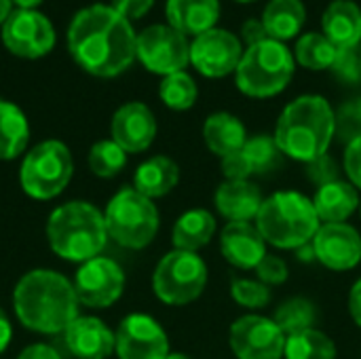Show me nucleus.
Masks as SVG:
<instances>
[{"label": "nucleus", "mask_w": 361, "mask_h": 359, "mask_svg": "<svg viewBox=\"0 0 361 359\" xmlns=\"http://www.w3.org/2000/svg\"><path fill=\"white\" fill-rule=\"evenodd\" d=\"M137 34L110 4L80 8L68 28V51L91 76L114 78L135 61Z\"/></svg>", "instance_id": "f257e3e1"}, {"label": "nucleus", "mask_w": 361, "mask_h": 359, "mask_svg": "<svg viewBox=\"0 0 361 359\" xmlns=\"http://www.w3.org/2000/svg\"><path fill=\"white\" fill-rule=\"evenodd\" d=\"M13 307L19 324L36 334H59L78 317L74 284L51 269L27 271L13 290Z\"/></svg>", "instance_id": "f03ea898"}, {"label": "nucleus", "mask_w": 361, "mask_h": 359, "mask_svg": "<svg viewBox=\"0 0 361 359\" xmlns=\"http://www.w3.org/2000/svg\"><path fill=\"white\" fill-rule=\"evenodd\" d=\"M273 138L283 157L311 163L328 154L336 138V112L322 95H300L283 108Z\"/></svg>", "instance_id": "7ed1b4c3"}, {"label": "nucleus", "mask_w": 361, "mask_h": 359, "mask_svg": "<svg viewBox=\"0 0 361 359\" xmlns=\"http://www.w3.org/2000/svg\"><path fill=\"white\" fill-rule=\"evenodd\" d=\"M47 241L55 256L68 262H87L106 248L104 214L89 201H68L51 212Z\"/></svg>", "instance_id": "20e7f679"}, {"label": "nucleus", "mask_w": 361, "mask_h": 359, "mask_svg": "<svg viewBox=\"0 0 361 359\" xmlns=\"http://www.w3.org/2000/svg\"><path fill=\"white\" fill-rule=\"evenodd\" d=\"M254 222L267 245L277 250H298L311 243L322 226L313 199L296 190H281L267 197Z\"/></svg>", "instance_id": "39448f33"}, {"label": "nucleus", "mask_w": 361, "mask_h": 359, "mask_svg": "<svg viewBox=\"0 0 361 359\" xmlns=\"http://www.w3.org/2000/svg\"><path fill=\"white\" fill-rule=\"evenodd\" d=\"M296 59L288 44L267 38L250 44L235 70L237 89L256 99H267L281 93L294 76Z\"/></svg>", "instance_id": "423d86ee"}, {"label": "nucleus", "mask_w": 361, "mask_h": 359, "mask_svg": "<svg viewBox=\"0 0 361 359\" xmlns=\"http://www.w3.org/2000/svg\"><path fill=\"white\" fill-rule=\"evenodd\" d=\"M104 220L108 237L127 250H144L150 245L161 226L157 205L135 188L118 190L108 201Z\"/></svg>", "instance_id": "0eeeda50"}, {"label": "nucleus", "mask_w": 361, "mask_h": 359, "mask_svg": "<svg viewBox=\"0 0 361 359\" xmlns=\"http://www.w3.org/2000/svg\"><path fill=\"white\" fill-rule=\"evenodd\" d=\"M74 174L70 148L59 140H44L25 152L19 167V182L27 197L49 201L63 193Z\"/></svg>", "instance_id": "6e6552de"}, {"label": "nucleus", "mask_w": 361, "mask_h": 359, "mask_svg": "<svg viewBox=\"0 0 361 359\" xmlns=\"http://www.w3.org/2000/svg\"><path fill=\"white\" fill-rule=\"evenodd\" d=\"M207 286V264L195 252L171 250L165 254L154 273L152 290L154 296L171 307H184L195 303Z\"/></svg>", "instance_id": "1a4fd4ad"}, {"label": "nucleus", "mask_w": 361, "mask_h": 359, "mask_svg": "<svg viewBox=\"0 0 361 359\" xmlns=\"http://www.w3.org/2000/svg\"><path fill=\"white\" fill-rule=\"evenodd\" d=\"M135 59L146 70L169 76L190 63V42L169 23H154L137 34Z\"/></svg>", "instance_id": "9d476101"}, {"label": "nucleus", "mask_w": 361, "mask_h": 359, "mask_svg": "<svg viewBox=\"0 0 361 359\" xmlns=\"http://www.w3.org/2000/svg\"><path fill=\"white\" fill-rule=\"evenodd\" d=\"M0 36L4 47L23 59H38L53 51L57 34L47 15L40 11L15 8L2 23Z\"/></svg>", "instance_id": "9b49d317"}, {"label": "nucleus", "mask_w": 361, "mask_h": 359, "mask_svg": "<svg viewBox=\"0 0 361 359\" xmlns=\"http://www.w3.org/2000/svg\"><path fill=\"white\" fill-rule=\"evenodd\" d=\"M231 349L237 359H281L286 351V334L264 315H243L231 326Z\"/></svg>", "instance_id": "f8f14e48"}, {"label": "nucleus", "mask_w": 361, "mask_h": 359, "mask_svg": "<svg viewBox=\"0 0 361 359\" xmlns=\"http://www.w3.org/2000/svg\"><path fill=\"white\" fill-rule=\"evenodd\" d=\"M125 290V273L112 258H91L80 264L74 277V292L80 305L89 309L112 307Z\"/></svg>", "instance_id": "ddd939ff"}, {"label": "nucleus", "mask_w": 361, "mask_h": 359, "mask_svg": "<svg viewBox=\"0 0 361 359\" xmlns=\"http://www.w3.org/2000/svg\"><path fill=\"white\" fill-rule=\"evenodd\" d=\"M243 57V44L239 36L228 30L214 28L190 42V63L207 78H222L233 74Z\"/></svg>", "instance_id": "4468645a"}, {"label": "nucleus", "mask_w": 361, "mask_h": 359, "mask_svg": "<svg viewBox=\"0 0 361 359\" xmlns=\"http://www.w3.org/2000/svg\"><path fill=\"white\" fill-rule=\"evenodd\" d=\"M114 336L118 359H167L171 353L163 326L144 313L127 315L118 324Z\"/></svg>", "instance_id": "2eb2a0df"}, {"label": "nucleus", "mask_w": 361, "mask_h": 359, "mask_svg": "<svg viewBox=\"0 0 361 359\" xmlns=\"http://www.w3.org/2000/svg\"><path fill=\"white\" fill-rule=\"evenodd\" d=\"M311 245L315 260L330 271H351L361 262V235L347 222L322 224Z\"/></svg>", "instance_id": "dca6fc26"}, {"label": "nucleus", "mask_w": 361, "mask_h": 359, "mask_svg": "<svg viewBox=\"0 0 361 359\" xmlns=\"http://www.w3.org/2000/svg\"><path fill=\"white\" fill-rule=\"evenodd\" d=\"M157 138V118L142 102L123 104L110 121V140H114L127 154L144 152Z\"/></svg>", "instance_id": "f3484780"}, {"label": "nucleus", "mask_w": 361, "mask_h": 359, "mask_svg": "<svg viewBox=\"0 0 361 359\" xmlns=\"http://www.w3.org/2000/svg\"><path fill=\"white\" fill-rule=\"evenodd\" d=\"M220 252L228 264L241 271H254L267 252V241L252 222H228L220 233Z\"/></svg>", "instance_id": "a211bd4d"}, {"label": "nucleus", "mask_w": 361, "mask_h": 359, "mask_svg": "<svg viewBox=\"0 0 361 359\" xmlns=\"http://www.w3.org/2000/svg\"><path fill=\"white\" fill-rule=\"evenodd\" d=\"M63 336L68 351L78 359H108L116 349L114 332L91 315H78Z\"/></svg>", "instance_id": "6ab92c4d"}, {"label": "nucleus", "mask_w": 361, "mask_h": 359, "mask_svg": "<svg viewBox=\"0 0 361 359\" xmlns=\"http://www.w3.org/2000/svg\"><path fill=\"white\" fill-rule=\"evenodd\" d=\"M264 197L252 180H224L214 197L216 209L228 222L256 220Z\"/></svg>", "instance_id": "aec40b11"}, {"label": "nucleus", "mask_w": 361, "mask_h": 359, "mask_svg": "<svg viewBox=\"0 0 361 359\" xmlns=\"http://www.w3.org/2000/svg\"><path fill=\"white\" fill-rule=\"evenodd\" d=\"M167 23L186 38H197L216 28L220 19V0H167Z\"/></svg>", "instance_id": "412c9836"}, {"label": "nucleus", "mask_w": 361, "mask_h": 359, "mask_svg": "<svg viewBox=\"0 0 361 359\" xmlns=\"http://www.w3.org/2000/svg\"><path fill=\"white\" fill-rule=\"evenodd\" d=\"M322 34L336 47L361 44V8L353 0H332L322 15Z\"/></svg>", "instance_id": "4be33fe9"}, {"label": "nucleus", "mask_w": 361, "mask_h": 359, "mask_svg": "<svg viewBox=\"0 0 361 359\" xmlns=\"http://www.w3.org/2000/svg\"><path fill=\"white\" fill-rule=\"evenodd\" d=\"M360 190L345 180H336L317 188L313 197V205L322 224L347 222L360 209Z\"/></svg>", "instance_id": "5701e85b"}, {"label": "nucleus", "mask_w": 361, "mask_h": 359, "mask_svg": "<svg viewBox=\"0 0 361 359\" xmlns=\"http://www.w3.org/2000/svg\"><path fill=\"white\" fill-rule=\"evenodd\" d=\"M180 182V167L173 159L165 154H157L146 159L133 176V188L148 197V199H161L169 195Z\"/></svg>", "instance_id": "b1692460"}, {"label": "nucleus", "mask_w": 361, "mask_h": 359, "mask_svg": "<svg viewBox=\"0 0 361 359\" xmlns=\"http://www.w3.org/2000/svg\"><path fill=\"white\" fill-rule=\"evenodd\" d=\"M205 146L220 159L243 150L247 142V129L241 118L231 112H214L203 123Z\"/></svg>", "instance_id": "393cba45"}, {"label": "nucleus", "mask_w": 361, "mask_h": 359, "mask_svg": "<svg viewBox=\"0 0 361 359\" xmlns=\"http://www.w3.org/2000/svg\"><path fill=\"white\" fill-rule=\"evenodd\" d=\"M214 235H216V218L209 214V209H203V207L188 209L173 224V231H171L173 250L199 254V250L209 245Z\"/></svg>", "instance_id": "a878e982"}, {"label": "nucleus", "mask_w": 361, "mask_h": 359, "mask_svg": "<svg viewBox=\"0 0 361 359\" xmlns=\"http://www.w3.org/2000/svg\"><path fill=\"white\" fill-rule=\"evenodd\" d=\"M30 123L23 110L0 97V161H13L27 150Z\"/></svg>", "instance_id": "bb28decb"}, {"label": "nucleus", "mask_w": 361, "mask_h": 359, "mask_svg": "<svg viewBox=\"0 0 361 359\" xmlns=\"http://www.w3.org/2000/svg\"><path fill=\"white\" fill-rule=\"evenodd\" d=\"M307 21V8L302 0H271L262 13V25L273 40L294 38Z\"/></svg>", "instance_id": "cd10ccee"}, {"label": "nucleus", "mask_w": 361, "mask_h": 359, "mask_svg": "<svg viewBox=\"0 0 361 359\" xmlns=\"http://www.w3.org/2000/svg\"><path fill=\"white\" fill-rule=\"evenodd\" d=\"M317 320H319V313H317L315 303H311L309 298H302V296L288 298L286 303H281L275 309V315H273V322L281 328L286 339L315 328Z\"/></svg>", "instance_id": "c85d7f7f"}, {"label": "nucleus", "mask_w": 361, "mask_h": 359, "mask_svg": "<svg viewBox=\"0 0 361 359\" xmlns=\"http://www.w3.org/2000/svg\"><path fill=\"white\" fill-rule=\"evenodd\" d=\"M286 359H336V345L334 341L317 330H305L286 339Z\"/></svg>", "instance_id": "c756f323"}, {"label": "nucleus", "mask_w": 361, "mask_h": 359, "mask_svg": "<svg viewBox=\"0 0 361 359\" xmlns=\"http://www.w3.org/2000/svg\"><path fill=\"white\" fill-rule=\"evenodd\" d=\"M338 49L319 32H309L298 38L294 59L309 70H328L336 59Z\"/></svg>", "instance_id": "7c9ffc66"}, {"label": "nucleus", "mask_w": 361, "mask_h": 359, "mask_svg": "<svg viewBox=\"0 0 361 359\" xmlns=\"http://www.w3.org/2000/svg\"><path fill=\"white\" fill-rule=\"evenodd\" d=\"M197 83L188 72H173L169 76H163L161 85H159V97L161 102L171 108V110H188L197 104Z\"/></svg>", "instance_id": "2f4dec72"}, {"label": "nucleus", "mask_w": 361, "mask_h": 359, "mask_svg": "<svg viewBox=\"0 0 361 359\" xmlns=\"http://www.w3.org/2000/svg\"><path fill=\"white\" fill-rule=\"evenodd\" d=\"M243 154L247 157L252 171L258 176L275 171L277 167H281V161H283V154H281L275 138L267 135V133L247 138V142L243 146Z\"/></svg>", "instance_id": "473e14b6"}, {"label": "nucleus", "mask_w": 361, "mask_h": 359, "mask_svg": "<svg viewBox=\"0 0 361 359\" xmlns=\"http://www.w3.org/2000/svg\"><path fill=\"white\" fill-rule=\"evenodd\" d=\"M89 169L97 178H114L127 165V152L114 140H99L89 150Z\"/></svg>", "instance_id": "72a5a7b5"}, {"label": "nucleus", "mask_w": 361, "mask_h": 359, "mask_svg": "<svg viewBox=\"0 0 361 359\" xmlns=\"http://www.w3.org/2000/svg\"><path fill=\"white\" fill-rule=\"evenodd\" d=\"M231 296L237 305L250 309V311H258L269 307L271 303V288L264 286L258 279H247V277H233L231 279Z\"/></svg>", "instance_id": "f704fd0d"}, {"label": "nucleus", "mask_w": 361, "mask_h": 359, "mask_svg": "<svg viewBox=\"0 0 361 359\" xmlns=\"http://www.w3.org/2000/svg\"><path fill=\"white\" fill-rule=\"evenodd\" d=\"M336 138L343 144H351L361 138V97L343 104L336 110Z\"/></svg>", "instance_id": "c9c22d12"}, {"label": "nucleus", "mask_w": 361, "mask_h": 359, "mask_svg": "<svg viewBox=\"0 0 361 359\" xmlns=\"http://www.w3.org/2000/svg\"><path fill=\"white\" fill-rule=\"evenodd\" d=\"M330 70L343 83H349V85L361 83V44L349 47V49H338L336 59Z\"/></svg>", "instance_id": "e433bc0d"}, {"label": "nucleus", "mask_w": 361, "mask_h": 359, "mask_svg": "<svg viewBox=\"0 0 361 359\" xmlns=\"http://www.w3.org/2000/svg\"><path fill=\"white\" fill-rule=\"evenodd\" d=\"M254 273H256V279L262 281L269 288L271 286H281L290 277V271H288L286 260L279 258V256H273V254H267L262 258V262L254 269Z\"/></svg>", "instance_id": "4c0bfd02"}, {"label": "nucleus", "mask_w": 361, "mask_h": 359, "mask_svg": "<svg viewBox=\"0 0 361 359\" xmlns=\"http://www.w3.org/2000/svg\"><path fill=\"white\" fill-rule=\"evenodd\" d=\"M307 178H309L317 188H322V186H326V184H330V182L341 180V178H338V165L334 163L332 157L324 154V157H319V159L307 163Z\"/></svg>", "instance_id": "58836bf2"}, {"label": "nucleus", "mask_w": 361, "mask_h": 359, "mask_svg": "<svg viewBox=\"0 0 361 359\" xmlns=\"http://www.w3.org/2000/svg\"><path fill=\"white\" fill-rule=\"evenodd\" d=\"M220 169H222L226 180H250V176H254L252 165H250L247 157L243 154V150L222 157Z\"/></svg>", "instance_id": "ea45409f"}, {"label": "nucleus", "mask_w": 361, "mask_h": 359, "mask_svg": "<svg viewBox=\"0 0 361 359\" xmlns=\"http://www.w3.org/2000/svg\"><path fill=\"white\" fill-rule=\"evenodd\" d=\"M345 171L349 182L361 190V138L353 140L345 148Z\"/></svg>", "instance_id": "a19ab883"}, {"label": "nucleus", "mask_w": 361, "mask_h": 359, "mask_svg": "<svg viewBox=\"0 0 361 359\" xmlns=\"http://www.w3.org/2000/svg\"><path fill=\"white\" fill-rule=\"evenodd\" d=\"M152 4L154 0H110V6L129 21L142 19L152 8Z\"/></svg>", "instance_id": "79ce46f5"}, {"label": "nucleus", "mask_w": 361, "mask_h": 359, "mask_svg": "<svg viewBox=\"0 0 361 359\" xmlns=\"http://www.w3.org/2000/svg\"><path fill=\"white\" fill-rule=\"evenodd\" d=\"M241 34H243V40L247 42V47L269 38V34L262 25V19H247L241 28Z\"/></svg>", "instance_id": "37998d69"}, {"label": "nucleus", "mask_w": 361, "mask_h": 359, "mask_svg": "<svg viewBox=\"0 0 361 359\" xmlns=\"http://www.w3.org/2000/svg\"><path fill=\"white\" fill-rule=\"evenodd\" d=\"M17 359H61V358H59V353H57L53 347L38 343V345H30V347H25V349L19 353V358Z\"/></svg>", "instance_id": "c03bdc74"}, {"label": "nucleus", "mask_w": 361, "mask_h": 359, "mask_svg": "<svg viewBox=\"0 0 361 359\" xmlns=\"http://www.w3.org/2000/svg\"><path fill=\"white\" fill-rule=\"evenodd\" d=\"M349 313H351L355 326L361 328V277L353 284V288L349 292Z\"/></svg>", "instance_id": "a18cd8bd"}, {"label": "nucleus", "mask_w": 361, "mask_h": 359, "mask_svg": "<svg viewBox=\"0 0 361 359\" xmlns=\"http://www.w3.org/2000/svg\"><path fill=\"white\" fill-rule=\"evenodd\" d=\"M11 339H13L11 322H8V317L4 315V311L0 309V353H4V351H6V347H8Z\"/></svg>", "instance_id": "49530a36"}, {"label": "nucleus", "mask_w": 361, "mask_h": 359, "mask_svg": "<svg viewBox=\"0 0 361 359\" xmlns=\"http://www.w3.org/2000/svg\"><path fill=\"white\" fill-rule=\"evenodd\" d=\"M13 11H15V6H13L11 0H0V28H2V23L11 17Z\"/></svg>", "instance_id": "de8ad7c7"}, {"label": "nucleus", "mask_w": 361, "mask_h": 359, "mask_svg": "<svg viewBox=\"0 0 361 359\" xmlns=\"http://www.w3.org/2000/svg\"><path fill=\"white\" fill-rule=\"evenodd\" d=\"M15 8H27V11H34L42 4V0H11Z\"/></svg>", "instance_id": "09e8293b"}, {"label": "nucleus", "mask_w": 361, "mask_h": 359, "mask_svg": "<svg viewBox=\"0 0 361 359\" xmlns=\"http://www.w3.org/2000/svg\"><path fill=\"white\" fill-rule=\"evenodd\" d=\"M167 359H195V358H190V355H186V353H169Z\"/></svg>", "instance_id": "8fccbe9b"}, {"label": "nucleus", "mask_w": 361, "mask_h": 359, "mask_svg": "<svg viewBox=\"0 0 361 359\" xmlns=\"http://www.w3.org/2000/svg\"><path fill=\"white\" fill-rule=\"evenodd\" d=\"M237 2H254V0H237Z\"/></svg>", "instance_id": "3c124183"}, {"label": "nucleus", "mask_w": 361, "mask_h": 359, "mask_svg": "<svg viewBox=\"0 0 361 359\" xmlns=\"http://www.w3.org/2000/svg\"><path fill=\"white\" fill-rule=\"evenodd\" d=\"M360 214H361V201H360Z\"/></svg>", "instance_id": "603ef678"}]
</instances>
